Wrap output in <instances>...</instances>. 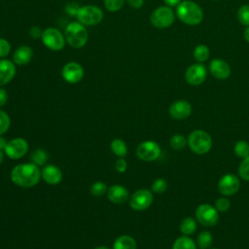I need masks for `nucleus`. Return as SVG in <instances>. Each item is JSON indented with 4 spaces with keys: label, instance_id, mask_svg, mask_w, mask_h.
Returning a JSON list of instances; mask_svg holds the SVG:
<instances>
[{
    "label": "nucleus",
    "instance_id": "f257e3e1",
    "mask_svg": "<svg viewBox=\"0 0 249 249\" xmlns=\"http://www.w3.org/2000/svg\"><path fill=\"white\" fill-rule=\"evenodd\" d=\"M41 177L40 168L33 162L17 164L11 171L12 182L21 188H30L37 185Z\"/></svg>",
    "mask_w": 249,
    "mask_h": 249
},
{
    "label": "nucleus",
    "instance_id": "f03ea898",
    "mask_svg": "<svg viewBox=\"0 0 249 249\" xmlns=\"http://www.w3.org/2000/svg\"><path fill=\"white\" fill-rule=\"evenodd\" d=\"M176 16L183 23L195 26L202 21L203 11L196 2L184 0L176 7Z\"/></svg>",
    "mask_w": 249,
    "mask_h": 249
},
{
    "label": "nucleus",
    "instance_id": "7ed1b4c3",
    "mask_svg": "<svg viewBox=\"0 0 249 249\" xmlns=\"http://www.w3.org/2000/svg\"><path fill=\"white\" fill-rule=\"evenodd\" d=\"M64 37L67 44L74 49L83 48L89 39V32L84 24L79 21L70 22L65 30Z\"/></svg>",
    "mask_w": 249,
    "mask_h": 249
},
{
    "label": "nucleus",
    "instance_id": "20e7f679",
    "mask_svg": "<svg viewBox=\"0 0 249 249\" xmlns=\"http://www.w3.org/2000/svg\"><path fill=\"white\" fill-rule=\"evenodd\" d=\"M188 146L196 155H205L212 148L211 135L202 129H195L188 136Z\"/></svg>",
    "mask_w": 249,
    "mask_h": 249
},
{
    "label": "nucleus",
    "instance_id": "39448f33",
    "mask_svg": "<svg viewBox=\"0 0 249 249\" xmlns=\"http://www.w3.org/2000/svg\"><path fill=\"white\" fill-rule=\"evenodd\" d=\"M76 18L85 26H92L103 19V11L95 5H85L79 7Z\"/></svg>",
    "mask_w": 249,
    "mask_h": 249
},
{
    "label": "nucleus",
    "instance_id": "423d86ee",
    "mask_svg": "<svg viewBox=\"0 0 249 249\" xmlns=\"http://www.w3.org/2000/svg\"><path fill=\"white\" fill-rule=\"evenodd\" d=\"M174 19L175 15L173 10L166 5L156 8L150 16L152 25L157 28H167L173 24Z\"/></svg>",
    "mask_w": 249,
    "mask_h": 249
},
{
    "label": "nucleus",
    "instance_id": "0eeeda50",
    "mask_svg": "<svg viewBox=\"0 0 249 249\" xmlns=\"http://www.w3.org/2000/svg\"><path fill=\"white\" fill-rule=\"evenodd\" d=\"M195 215L196 222L206 228L215 226L219 220V211L209 203L199 204L196 209Z\"/></svg>",
    "mask_w": 249,
    "mask_h": 249
},
{
    "label": "nucleus",
    "instance_id": "6e6552de",
    "mask_svg": "<svg viewBox=\"0 0 249 249\" xmlns=\"http://www.w3.org/2000/svg\"><path fill=\"white\" fill-rule=\"evenodd\" d=\"M43 44L52 51H60L64 48L66 40L64 34H62L55 27H48L43 30L41 37Z\"/></svg>",
    "mask_w": 249,
    "mask_h": 249
},
{
    "label": "nucleus",
    "instance_id": "1a4fd4ad",
    "mask_svg": "<svg viewBox=\"0 0 249 249\" xmlns=\"http://www.w3.org/2000/svg\"><path fill=\"white\" fill-rule=\"evenodd\" d=\"M217 188L222 196H231L239 191L240 180L236 175L232 173H227L219 179Z\"/></svg>",
    "mask_w": 249,
    "mask_h": 249
},
{
    "label": "nucleus",
    "instance_id": "9d476101",
    "mask_svg": "<svg viewBox=\"0 0 249 249\" xmlns=\"http://www.w3.org/2000/svg\"><path fill=\"white\" fill-rule=\"evenodd\" d=\"M160 145L153 140L143 141L136 148L137 157L144 161H154L160 156Z\"/></svg>",
    "mask_w": 249,
    "mask_h": 249
},
{
    "label": "nucleus",
    "instance_id": "9b49d317",
    "mask_svg": "<svg viewBox=\"0 0 249 249\" xmlns=\"http://www.w3.org/2000/svg\"><path fill=\"white\" fill-rule=\"evenodd\" d=\"M154 200L153 193L147 189L137 190L129 198V206L136 211H142L151 206Z\"/></svg>",
    "mask_w": 249,
    "mask_h": 249
},
{
    "label": "nucleus",
    "instance_id": "f8f14e48",
    "mask_svg": "<svg viewBox=\"0 0 249 249\" xmlns=\"http://www.w3.org/2000/svg\"><path fill=\"white\" fill-rule=\"evenodd\" d=\"M207 77L206 67L202 63H194L185 71V80L191 86L201 85Z\"/></svg>",
    "mask_w": 249,
    "mask_h": 249
},
{
    "label": "nucleus",
    "instance_id": "ddd939ff",
    "mask_svg": "<svg viewBox=\"0 0 249 249\" xmlns=\"http://www.w3.org/2000/svg\"><path fill=\"white\" fill-rule=\"evenodd\" d=\"M5 154L12 160L22 158L28 151V143L25 139L18 137L8 141L5 147Z\"/></svg>",
    "mask_w": 249,
    "mask_h": 249
},
{
    "label": "nucleus",
    "instance_id": "4468645a",
    "mask_svg": "<svg viewBox=\"0 0 249 249\" xmlns=\"http://www.w3.org/2000/svg\"><path fill=\"white\" fill-rule=\"evenodd\" d=\"M61 76L69 84L79 83L84 77V68L80 63L70 61L62 67Z\"/></svg>",
    "mask_w": 249,
    "mask_h": 249
},
{
    "label": "nucleus",
    "instance_id": "2eb2a0df",
    "mask_svg": "<svg viewBox=\"0 0 249 249\" xmlns=\"http://www.w3.org/2000/svg\"><path fill=\"white\" fill-rule=\"evenodd\" d=\"M169 116L174 120H185L192 113V105L189 101L180 99L176 100L168 108Z\"/></svg>",
    "mask_w": 249,
    "mask_h": 249
},
{
    "label": "nucleus",
    "instance_id": "dca6fc26",
    "mask_svg": "<svg viewBox=\"0 0 249 249\" xmlns=\"http://www.w3.org/2000/svg\"><path fill=\"white\" fill-rule=\"evenodd\" d=\"M210 74L217 80H226L231 75V66L221 58H214L209 63Z\"/></svg>",
    "mask_w": 249,
    "mask_h": 249
},
{
    "label": "nucleus",
    "instance_id": "f3484780",
    "mask_svg": "<svg viewBox=\"0 0 249 249\" xmlns=\"http://www.w3.org/2000/svg\"><path fill=\"white\" fill-rule=\"evenodd\" d=\"M16 75V65L9 59H0V87L10 83Z\"/></svg>",
    "mask_w": 249,
    "mask_h": 249
},
{
    "label": "nucleus",
    "instance_id": "a211bd4d",
    "mask_svg": "<svg viewBox=\"0 0 249 249\" xmlns=\"http://www.w3.org/2000/svg\"><path fill=\"white\" fill-rule=\"evenodd\" d=\"M41 176L47 184L57 185L62 179V172L57 166L49 164L41 170Z\"/></svg>",
    "mask_w": 249,
    "mask_h": 249
},
{
    "label": "nucleus",
    "instance_id": "6ab92c4d",
    "mask_svg": "<svg viewBox=\"0 0 249 249\" xmlns=\"http://www.w3.org/2000/svg\"><path fill=\"white\" fill-rule=\"evenodd\" d=\"M107 197L115 204H122L127 200L128 191L122 185H113L107 191Z\"/></svg>",
    "mask_w": 249,
    "mask_h": 249
},
{
    "label": "nucleus",
    "instance_id": "aec40b11",
    "mask_svg": "<svg viewBox=\"0 0 249 249\" xmlns=\"http://www.w3.org/2000/svg\"><path fill=\"white\" fill-rule=\"evenodd\" d=\"M33 56V51L28 46H20L18 47L13 54V60L15 64L18 65H26L30 62Z\"/></svg>",
    "mask_w": 249,
    "mask_h": 249
},
{
    "label": "nucleus",
    "instance_id": "412c9836",
    "mask_svg": "<svg viewBox=\"0 0 249 249\" xmlns=\"http://www.w3.org/2000/svg\"><path fill=\"white\" fill-rule=\"evenodd\" d=\"M113 249H136V241L130 235H121L116 238Z\"/></svg>",
    "mask_w": 249,
    "mask_h": 249
},
{
    "label": "nucleus",
    "instance_id": "4be33fe9",
    "mask_svg": "<svg viewBox=\"0 0 249 249\" xmlns=\"http://www.w3.org/2000/svg\"><path fill=\"white\" fill-rule=\"evenodd\" d=\"M197 228L196 220L193 217H185L181 220L179 229L183 235H192L196 232Z\"/></svg>",
    "mask_w": 249,
    "mask_h": 249
},
{
    "label": "nucleus",
    "instance_id": "5701e85b",
    "mask_svg": "<svg viewBox=\"0 0 249 249\" xmlns=\"http://www.w3.org/2000/svg\"><path fill=\"white\" fill-rule=\"evenodd\" d=\"M172 249H197V246L189 235H181L174 240Z\"/></svg>",
    "mask_w": 249,
    "mask_h": 249
},
{
    "label": "nucleus",
    "instance_id": "b1692460",
    "mask_svg": "<svg viewBox=\"0 0 249 249\" xmlns=\"http://www.w3.org/2000/svg\"><path fill=\"white\" fill-rule=\"evenodd\" d=\"M213 242V235L208 231H202L196 237V246L199 249H208Z\"/></svg>",
    "mask_w": 249,
    "mask_h": 249
},
{
    "label": "nucleus",
    "instance_id": "393cba45",
    "mask_svg": "<svg viewBox=\"0 0 249 249\" xmlns=\"http://www.w3.org/2000/svg\"><path fill=\"white\" fill-rule=\"evenodd\" d=\"M194 58L198 62V63H202L204 61H206L209 58L210 55V50L209 48L204 45V44H200L197 45L193 53Z\"/></svg>",
    "mask_w": 249,
    "mask_h": 249
},
{
    "label": "nucleus",
    "instance_id": "a878e982",
    "mask_svg": "<svg viewBox=\"0 0 249 249\" xmlns=\"http://www.w3.org/2000/svg\"><path fill=\"white\" fill-rule=\"evenodd\" d=\"M110 148L111 151L118 157L123 158L125 157L127 155V147L126 144L124 143V141H123L122 139H114L111 144H110Z\"/></svg>",
    "mask_w": 249,
    "mask_h": 249
},
{
    "label": "nucleus",
    "instance_id": "bb28decb",
    "mask_svg": "<svg viewBox=\"0 0 249 249\" xmlns=\"http://www.w3.org/2000/svg\"><path fill=\"white\" fill-rule=\"evenodd\" d=\"M170 147L175 151H180L184 149L188 145V139L185 137V135L176 133L171 136L169 141Z\"/></svg>",
    "mask_w": 249,
    "mask_h": 249
},
{
    "label": "nucleus",
    "instance_id": "cd10ccee",
    "mask_svg": "<svg viewBox=\"0 0 249 249\" xmlns=\"http://www.w3.org/2000/svg\"><path fill=\"white\" fill-rule=\"evenodd\" d=\"M233 152L234 154L240 158L244 159L249 156V143L246 140H238L235 142L233 146Z\"/></svg>",
    "mask_w": 249,
    "mask_h": 249
},
{
    "label": "nucleus",
    "instance_id": "c85d7f7f",
    "mask_svg": "<svg viewBox=\"0 0 249 249\" xmlns=\"http://www.w3.org/2000/svg\"><path fill=\"white\" fill-rule=\"evenodd\" d=\"M48 158H49L48 153L45 150H43V149H37L31 155L32 162L37 164L38 166L45 164L46 161L48 160Z\"/></svg>",
    "mask_w": 249,
    "mask_h": 249
},
{
    "label": "nucleus",
    "instance_id": "c756f323",
    "mask_svg": "<svg viewBox=\"0 0 249 249\" xmlns=\"http://www.w3.org/2000/svg\"><path fill=\"white\" fill-rule=\"evenodd\" d=\"M238 176L244 180L249 181V156L242 159L239 165H238Z\"/></svg>",
    "mask_w": 249,
    "mask_h": 249
},
{
    "label": "nucleus",
    "instance_id": "7c9ffc66",
    "mask_svg": "<svg viewBox=\"0 0 249 249\" xmlns=\"http://www.w3.org/2000/svg\"><path fill=\"white\" fill-rule=\"evenodd\" d=\"M237 19L242 25L249 26V5L245 4L239 7L237 11Z\"/></svg>",
    "mask_w": 249,
    "mask_h": 249
},
{
    "label": "nucleus",
    "instance_id": "2f4dec72",
    "mask_svg": "<svg viewBox=\"0 0 249 249\" xmlns=\"http://www.w3.org/2000/svg\"><path fill=\"white\" fill-rule=\"evenodd\" d=\"M108 189L104 182L102 181H96L94 182L89 189V192L94 196H102L105 193H107Z\"/></svg>",
    "mask_w": 249,
    "mask_h": 249
},
{
    "label": "nucleus",
    "instance_id": "473e14b6",
    "mask_svg": "<svg viewBox=\"0 0 249 249\" xmlns=\"http://www.w3.org/2000/svg\"><path fill=\"white\" fill-rule=\"evenodd\" d=\"M167 182L163 178L156 179L152 184V191L156 194H162L167 190Z\"/></svg>",
    "mask_w": 249,
    "mask_h": 249
},
{
    "label": "nucleus",
    "instance_id": "72a5a7b5",
    "mask_svg": "<svg viewBox=\"0 0 249 249\" xmlns=\"http://www.w3.org/2000/svg\"><path fill=\"white\" fill-rule=\"evenodd\" d=\"M11 124V120L9 115L0 109V135L4 134L10 127Z\"/></svg>",
    "mask_w": 249,
    "mask_h": 249
},
{
    "label": "nucleus",
    "instance_id": "f704fd0d",
    "mask_svg": "<svg viewBox=\"0 0 249 249\" xmlns=\"http://www.w3.org/2000/svg\"><path fill=\"white\" fill-rule=\"evenodd\" d=\"M214 206L219 212H227L231 207V201L227 196H221L216 199Z\"/></svg>",
    "mask_w": 249,
    "mask_h": 249
},
{
    "label": "nucleus",
    "instance_id": "c9c22d12",
    "mask_svg": "<svg viewBox=\"0 0 249 249\" xmlns=\"http://www.w3.org/2000/svg\"><path fill=\"white\" fill-rule=\"evenodd\" d=\"M124 0H104V6L109 12H117L122 9Z\"/></svg>",
    "mask_w": 249,
    "mask_h": 249
},
{
    "label": "nucleus",
    "instance_id": "e433bc0d",
    "mask_svg": "<svg viewBox=\"0 0 249 249\" xmlns=\"http://www.w3.org/2000/svg\"><path fill=\"white\" fill-rule=\"evenodd\" d=\"M11 52V44L4 38H0V58L6 57Z\"/></svg>",
    "mask_w": 249,
    "mask_h": 249
},
{
    "label": "nucleus",
    "instance_id": "4c0bfd02",
    "mask_svg": "<svg viewBox=\"0 0 249 249\" xmlns=\"http://www.w3.org/2000/svg\"><path fill=\"white\" fill-rule=\"evenodd\" d=\"M115 168H116V170H117L118 172L123 173V172H124V171L126 170V168H127V163H126V161H125L124 159H119V160L116 161V163H115Z\"/></svg>",
    "mask_w": 249,
    "mask_h": 249
},
{
    "label": "nucleus",
    "instance_id": "58836bf2",
    "mask_svg": "<svg viewBox=\"0 0 249 249\" xmlns=\"http://www.w3.org/2000/svg\"><path fill=\"white\" fill-rule=\"evenodd\" d=\"M43 34V30L39 27V26H32L29 29V35L31 36V38L33 39H38L41 38Z\"/></svg>",
    "mask_w": 249,
    "mask_h": 249
},
{
    "label": "nucleus",
    "instance_id": "ea45409f",
    "mask_svg": "<svg viewBox=\"0 0 249 249\" xmlns=\"http://www.w3.org/2000/svg\"><path fill=\"white\" fill-rule=\"evenodd\" d=\"M8 100V92L5 89L0 88V108L6 104Z\"/></svg>",
    "mask_w": 249,
    "mask_h": 249
},
{
    "label": "nucleus",
    "instance_id": "a19ab883",
    "mask_svg": "<svg viewBox=\"0 0 249 249\" xmlns=\"http://www.w3.org/2000/svg\"><path fill=\"white\" fill-rule=\"evenodd\" d=\"M130 7L133 9H140L144 4V0H126Z\"/></svg>",
    "mask_w": 249,
    "mask_h": 249
},
{
    "label": "nucleus",
    "instance_id": "79ce46f5",
    "mask_svg": "<svg viewBox=\"0 0 249 249\" xmlns=\"http://www.w3.org/2000/svg\"><path fill=\"white\" fill-rule=\"evenodd\" d=\"M182 0H163V2L165 3L166 6L168 7H177L180 3H181Z\"/></svg>",
    "mask_w": 249,
    "mask_h": 249
},
{
    "label": "nucleus",
    "instance_id": "37998d69",
    "mask_svg": "<svg viewBox=\"0 0 249 249\" xmlns=\"http://www.w3.org/2000/svg\"><path fill=\"white\" fill-rule=\"evenodd\" d=\"M7 143H8V141L3 136L0 135V151L5 150V147H6Z\"/></svg>",
    "mask_w": 249,
    "mask_h": 249
},
{
    "label": "nucleus",
    "instance_id": "c03bdc74",
    "mask_svg": "<svg viewBox=\"0 0 249 249\" xmlns=\"http://www.w3.org/2000/svg\"><path fill=\"white\" fill-rule=\"evenodd\" d=\"M243 37L247 43H249V26H246L244 32H243Z\"/></svg>",
    "mask_w": 249,
    "mask_h": 249
},
{
    "label": "nucleus",
    "instance_id": "a18cd8bd",
    "mask_svg": "<svg viewBox=\"0 0 249 249\" xmlns=\"http://www.w3.org/2000/svg\"><path fill=\"white\" fill-rule=\"evenodd\" d=\"M3 160H4V154L2 151H0V164L3 162Z\"/></svg>",
    "mask_w": 249,
    "mask_h": 249
},
{
    "label": "nucleus",
    "instance_id": "49530a36",
    "mask_svg": "<svg viewBox=\"0 0 249 249\" xmlns=\"http://www.w3.org/2000/svg\"><path fill=\"white\" fill-rule=\"evenodd\" d=\"M94 249H109V248L106 247V246H97V247L94 248Z\"/></svg>",
    "mask_w": 249,
    "mask_h": 249
},
{
    "label": "nucleus",
    "instance_id": "de8ad7c7",
    "mask_svg": "<svg viewBox=\"0 0 249 249\" xmlns=\"http://www.w3.org/2000/svg\"><path fill=\"white\" fill-rule=\"evenodd\" d=\"M210 249H218V248H210Z\"/></svg>",
    "mask_w": 249,
    "mask_h": 249
},
{
    "label": "nucleus",
    "instance_id": "09e8293b",
    "mask_svg": "<svg viewBox=\"0 0 249 249\" xmlns=\"http://www.w3.org/2000/svg\"><path fill=\"white\" fill-rule=\"evenodd\" d=\"M213 1H217V0H213Z\"/></svg>",
    "mask_w": 249,
    "mask_h": 249
}]
</instances>
